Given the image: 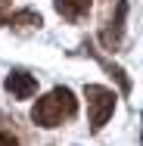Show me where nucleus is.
<instances>
[{"instance_id": "nucleus-3", "label": "nucleus", "mask_w": 143, "mask_h": 146, "mask_svg": "<svg viewBox=\"0 0 143 146\" xmlns=\"http://www.w3.org/2000/svg\"><path fill=\"white\" fill-rule=\"evenodd\" d=\"M84 100H87V121H90V131L100 134L106 127V121L115 112V90L103 87V84H84Z\"/></svg>"}, {"instance_id": "nucleus-6", "label": "nucleus", "mask_w": 143, "mask_h": 146, "mask_svg": "<svg viewBox=\"0 0 143 146\" xmlns=\"http://www.w3.org/2000/svg\"><path fill=\"white\" fill-rule=\"evenodd\" d=\"M44 25V19H41V13L37 9H19V13H13L9 16V22H6V28H13L16 34H31V31H37Z\"/></svg>"}, {"instance_id": "nucleus-4", "label": "nucleus", "mask_w": 143, "mask_h": 146, "mask_svg": "<svg viewBox=\"0 0 143 146\" xmlns=\"http://www.w3.org/2000/svg\"><path fill=\"white\" fill-rule=\"evenodd\" d=\"M81 53H87L90 59H96V62H100V68H103V72H106V75L112 78L115 84H118V90H121L124 96L131 93V87H134V84H131V75H128V72H124L121 65H115L112 59H106L103 53H100V50H93V44H90V40H84V44H81Z\"/></svg>"}, {"instance_id": "nucleus-1", "label": "nucleus", "mask_w": 143, "mask_h": 146, "mask_svg": "<svg viewBox=\"0 0 143 146\" xmlns=\"http://www.w3.org/2000/svg\"><path fill=\"white\" fill-rule=\"evenodd\" d=\"M75 115H78V100H75V93L69 87H53L47 96H41L34 103V109H31V121L37 127H47V131L72 121Z\"/></svg>"}, {"instance_id": "nucleus-7", "label": "nucleus", "mask_w": 143, "mask_h": 146, "mask_svg": "<svg viewBox=\"0 0 143 146\" xmlns=\"http://www.w3.org/2000/svg\"><path fill=\"white\" fill-rule=\"evenodd\" d=\"M53 6H56V13L65 22H81L87 13H90L93 0H53Z\"/></svg>"}, {"instance_id": "nucleus-9", "label": "nucleus", "mask_w": 143, "mask_h": 146, "mask_svg": "<svg viewBox=\"0 0 143 146\" xmlns=\"http://www.w3.org/2000/svg\"><path fill=\"white\" fill-rule=\"evenodd\" d=\"M0 146H19V137H16V134H9V131H3V127H0Z\"/></svg>"}, {"instance_id": "nucleus-2", "label": "nucleus", "mask_w": 143, "mask_h": 146, "mask_svg": "<svg viewBox=\"0 0 143 146\" xmlns=\"http://www.w3.org/2000/svg\"><path fill=\"white\" fill-rule=\"evenodd\" d=\"M124 22H128V0H100V44L118 53L124 44Z\"/></svg>"}, {"instance_id": "nucleus-10", "label": "nucleus", "mask_w": 143, "mask_h": 146, "mask_svg": "<svg viewBox=\"0 0 143 146\" xmlns=\"http://www.w3.org/2000/svg\"><path fill=\"white\" fill-rule=\"evenodd\" d=\"M140 121H143V115H140ZM140 146H143V137H140Z\"/></svg>"}, {"instance_id": "nucleus-8", "label": "nucleus", "mask_w": 143, "mask_h": 146, "mask_svg": "<svg viewBox=\"0 0 143 146\" xmlns=\"http://www.w3.org/2000/svg\"><path fill=\"white\" fill-rule=\"evenodd\" d=\"M13 16V0H0V25H6Z\"/></svg>"}, {"instance_id": "nucleus-5", "label": "nucleus", "mask_w": 143, "mask_h": 146, "mask_svg": "<svg viewBox=\"0 0 143 146\" xmlns=\"http://www.w3.org/2000/svg\"><path fill=\"white\" fill-rule=\"evenodd\" d=\"M3 87H6V93L13 100H31L37 93V78L28 75V72H22V68H13L6 75V81H3Z\"/></svg>"}]
</instances>
